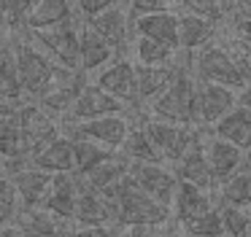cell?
Returning <instances> with one entry per match:
<instances>
[{
  "label": "cell",
  "mask_w": 251,
  "mask_h": 237,
  "mask_svg": "<svg viewBox=\"0 0 251 237\" xmlns=\"http://www.w3.org/2000/svg\"><path fill=\"white\" fill-rule=\"evenodd\" d=\"M108 202L114 205V224L116 226H127V229H154V226H165L170 221V210L157 205L154 199H149L141 189L132 186L127 175L114 189Z\"/></svg>",
  "instance_id": "6da1fadb"
},
{
  "label": "cell",
  "mask_w": 251,
  "mask_h": 237,
  "mask_svg": "<svg viewBox=\"0 0 251 237\" xmlns=\"http://www.w3.org/2000/svg\"><path fill=\"white\" fill-rule=\"evenodd\" d=\"M11 51H14V65H17V78H19V86H22V95L33 97V102L44 92H49L65 73H73V70H62L60 65H54L44 51H38L25 38L11 41Z\"/></svg>",
  "instance_id": "7a4b0ae2"
},
{
  "label": "cell",
  "mask_w": 251,
  "mask_h": 237,
  "mask_svg": "<svg viewBox=\"0 0 251 237\" xmlns=\"http://www.w3.org/2000/svg\"><path fill=\"white\" fill-rule=\"evenodd\" d=\"M195 84L197 81L192 78L189 65H184L173 84L151 102V116L149 118L176 124V127H195Z\"/></svg>",
  "instance_id": "3957f363"
},
{
  "label": "cell",
  "mask_w": 251,
  "mask_h": 237,
  "mask_svg": "<svg viewBox=\"0 0 251 237\" xmlns=\"http://www.w3.org/2000/svg\"><path fill=\"white\" fill-rule=\"evenodd\" d=\"M195 73H197L195 81H200V84H216V86L235 92V95L249 89L246 75L238 70L235 59L229 57V51L222 43H208V46L197 48Z\"/></svg>",
  "instance_id": "277c9868"
},
{
  "label": "cell",
  "mask_w": 251,
  "mask_h": 237,
  "mask_svg": "<svg viewBox=\"0 0 251 237\" xmlns=\"http://www.w3.org/2000/svg\"><path fill=\"white\" fill-rule=\"evenodd\" d=\"M78 14L71 22L54 27V30H44V32H27L30 43L38 51H44L54 65H60L62 70H73L78 73Z\"/></svg>",
  "instance_id": "5b68a950"
},
{
  "label": "cell",
  "mask_w": 251,
  "mask_h": 237,
  "mask_svg": "<svg viewBox=\"0 0 251 237\" xmlns=\"http://www.w3.org/2000/svg\"><path fill=\"white\" fill-rule=\"evenodd\" d=\"M17 129H19V156L30 159L35 156L44 145L60 135V124L51 116H46L35 102H22L17 111Z\"/></svg>",
  "instance_id": "8992f818"
},
{
  "label": "cell",
  "mask_w": 251,
  "mask_h": 237,
  "mask_svg": "<svg viewBox=\"0 0 251 237\" xmlns=\"http://www.w3.org/2000/svg\"><path fill=\"white\" fill-rule=\"evenodd\" d=\"M143 135L149 138V143L157 148V154L162 156L165 162H178L192 145H197L202 140V132L195 127H176V124H165V121H154V118H146L141 124Z\"/></svg>",
  "instance_id": "52a82bcc"
},
{
  "label": "cell",
  "mask_w": 251,
  "mask_h": 237,
  "mask_svg": "<svg viewBox=\"0 0 251 237\" xmlns=\"http://www.w3.org/2000/svg\"><path fill=\"white\" fill-rule=\"evenodd\" d=\"M127 178L149 199H154L157 205L170 210L176 186H178L173 170H168L165 165H127Z\"/></svg>",
  "instance_id": "ba28073f"
},
{
  "label": "cell",
  "mask_w": 251,
  "mask_h": 237,
  "mask_svg": "<svg viewBox=\"0 0 251 237\" xmlns=\"http://www.w3.org/2000/svg\"><path fill=\"white\" fill-rule=\"evenodd\" d=\"M92 86L114 97L116 102L127 108V111H138V97H135V65L130 59H116V62L105 65L98 75H95Z\"/></svg>",
  "instance_id": "9c48e42d"
},
{
  "label": "cell",
  "mask_w": 251,
  "mask_h": 237,
  "mask_svg": "<svg viewBox=\"0 0 251 237\" xmlns=\"http://www.w3.org/2000/svg\"><path fill=\"white\" fill-rule=\"evenodd\" d=\"M68 129H71L68 138H84L108 151H119L122 140L132 129V121L127 113H116V116H103V118H92V121H81V124H68Z\"/></svg>",
  "instance_id": "30bf717a"
},
{
  "label": "cell",
  "mask_w": 251,
  "mask_h": 237,
  "mask_svg": "<svg viewBox=\"0 0 251 237\" xmlns=\"http://www.w3.org/2000/svg\"><path fill=\"white\" fill-rule=\"evenodd\" d=\"M240 97L235 92L224 89L216 84H195V127L200 129V124H216L219 118H224Z\"/></svg>",
  "instance_id": "8fae6325"
},
{
  "label": "cell",
  "mask_w": 251,
  "mask_h": 237,
  "mask_svg": "<svg viewBox=\"0 0 251 237\" xmlns=\"http://www.w3.org/2000/svg\"><path fill=\"white\" fill-rule=\"evenodd\" d=\"M116 113H127V108L122 102H116L114 97H108L105 92H100L98 86L84 84V89L78 92L76 102L71 105L62 124H81V121H92V118H103V116H116Z\"/></svg>",
  "instance_id": "7c38bea8"
},
{
  "label": "cell",
  "mask_w": 251,
  "mask_h": 237,
  "mask_svg": "<svg viewBox=\"0 0 251 237\" xmlns=\"http://www.w3.org/2000/svg\"><path fill=\"white\" fill-rule=\"evenodd\" d=\"M78 194H81V181H78L76 172H60V175H51V189H49V194H46L44 205H41L38 210L49 213L51 218L62 221V224H71Z\"/></svg>",
  "instance_id": "4fadbf2b"
},
{
  "label": "cell",
  "mask_w": 251,
  "mask_h": 237,
  "mask_svg": "<svg viewBox=\"0 0 251 237\" xmlns=\"http://www.w3.org/2000/svg\"><path fill=\"white\" fill-rule=\"evenodd\" d=\"M202 151H205V162H208V170H211L213 186H222L224 181H229L235 172H240L246 167L243 151L219 138H211L208 143H202Z\"/></svg>",
  "instance_id": "5bb4252c"
},
{
  "label": "cell",
  "mask_w": 251,
  "mask_h": 237,
  "mask_svg": "<svg viewBox=\"0 0 251 237\" xmlns=\"http://www.w3.org/2000/svg\"><path fill=\"white\" fill-rule=\"evenodd\" d=\"M84 24L92 27V30L114 48V54H119L122 48L127 46V38H130V27L127 24H130V19H127V8L122 3H114V0H111V5L103 14H98L95 19L84 22Z\"/></svg>",
  "instance_id": "9a60e30c"
},
{
  "label": "cell",
  "mask_w": 251,
  "mask_h": 237,
  "mask_svg": "<svg viewBox=\"0 0 251 237\" xmlns=\"http://www.w3.org/2000/svg\"><path fill=\"white\" fill-rule=\"evenodd\" d=\"M11 181L14 191H17V199L22 205V210H38L44 205L46 194L51 189V175L35 170V167H25V170L14 172V175H6Z\"/></svg>",
  "instance_id": "2e32d148"
},
{
  "label": "cell",
  "mask_w": 251,
  "mask_h": 237,
  "mask_svg": "<svg viewBox=\"0 0 251 237\" xmlns=\"http://www.w3.org/2000/svg\"><path fill=\"white\" fill-rule=\"evenodd\" d=\"M213 138L224 140V143L235 145V148L246 151L251 143V111L246 105V92L240 95L238 105L227 113L224 118H219L213 127Z\"/></svg>",
  "instance_id": "e0dca14e"
},
{
  "label": "cell",
  "mask_w": 251,
  "mask_h": 237,
  "mask_svg": "<svg viewBox=\"0 0 251 237\" xmlns=\"http://www.w3.org/2000/svg\"><path fill=\"white\" fill-rule=\"evenodd\" d=\"M73 16H76V5L68 3V0H35V3H30L25 30L27 32L54 30V27L71 22Z\"/></svg>",
  "instance_id": "ac0fdd59"
},
{
  "label": "cell",
  "mask_w": 251,
  "mask_h": 237,
  "mask_svg": "<svg viewBox=\"0 0 251 237\" xmlns=\"http://www.w3.org/2000/svg\"><path fill=\"white\" fill-rule=\"evenodd\" d=\"M114 57H116L114 48H111L89 24L78 22V68H81V75L95 73V70L100 73L105 65H111Z\"/></svg>",
  "instance_id": "d6986e66"
},
{
  "label": "cell",
  "mask_w": 251,
  "mask_h": 237,
  "mask_svg": "<svg viewBox=\"0 0 251 237\" xmlns=\"http://www.w3.org/2000/svg\"><path fill=\"white\" fill-rule=\"evenodd\" d=\"M189 65V62H186ZM184 68V62H173V65H162V68H135V97L138 105L141 102H154L170 84L176 81L178 70Z\"/></svg>",
  "instance_id": "ffe728a7"
},
{
  "label": "cell",
  "mask_w": 251,
  "mask_h": 237,
  "mask_svg": "<svg viewBox=\"0 0 251 237\" xmlns=\"http://www.w3.org/2000/svg\"><path fill=\"white\" fill-rule=\"evenodd\" d=\"M135 32H138V38L178 48V14L157 11V14L141 16V19H135Z\"/></svg>",
  "instance_id": "44dd1931"
},
{
  "label": "cell",
  "mask_w": 251,
  "mask_h": 237,
  "mask_svg": "<svg viewBox=\"0 0 251 237\" xmlns=\"http://www.w3.org/2000/svg\"><path fill=\"white\" fill-rule=\"evenodd\" d=\"M176 181L186 183V186H195L200 191H211L213 189V178L211 170H208V162H205V151H202V140L197 145H192L178 162H176Z\"/></svg>",
  "instance_id": "7402d4cb"
},
{
  "label": "cell",
  "mask_w": 251,
  "mask_h": 237,
  "mask_svg": "<svg viewBox=\"0 0 251 237\" xmlns=\"http://www.w3.org/2000/svg\"><path fill=\"white\" fill-rule=\"evenodd\" d=\"M30 167L46 172V175H60V172H73V148L68 135H57L49 145L27 159Z\"/></svg>",
  "instance_id": "603a6c76"
},
{
  "label": "cell",
  "mask_w": 251,
  "mask_h": 237,
  "mask_svg": "<svg viewBox=\"0 0 251 237\" xmlns=\"http://www.w3.org/2000/svg\"><path fill=\"white\" fill-rule=\"evenodd\" d=\"M125 175H127V162L122 159L119 154H114L108 162L98 165L92 172L81 175L78 181H81V189H87V191H95V194H100V197L111 199L114 189L125 181Z\"/></svg>",
  "instance_id": "cb8c5ba5"
},
{
  "label": "cell",
  "mask_w": 251,
  "mask_h": 237,
  "mask_svg": "<svg viewBox=\"0 0 251 237\" xmlns=\"http://www.w3.org/2000/svg\"><path fill=\"white\" fill-rule=\"evenodd\" d=\"M73 221H76V226H108L111 229L114 205L100 194L81 189V194L76 197V208H73Z\"/></svg>",
  "instance_id": "d4e9b609"
},
{
  "label": "cell",
  "mask_w": 251,
  "mask_h": 237,
  "mask_svg": "<svg viewBox=\"0 0 251 237\" xmlns=\"http://www.w3.org/2000/svg\"><path fill=\"white\" fill-rule=\"evenodd\" d=\"M170 205H173L176 221H178V226H181V224H186V221H195V218H200V215L211 213L213 210V197L205 194V191H200V189H195V186L178 183Z\"/></svg>",
  "instance_id": "484cf974"
},
{
  "label": "cell",
  "mask_w": 251,
  "mask_h": 237,
  "mask_svg": "<svg viewBox=\"0 0 251 237\" xmlns=\"http://www.w3.org/2000/svg\"><path fill=\"white\" fill-rule=\"evenodd\" d=\"M14 229L27 237H68L71 224L51 218L44 210H22L14 215Z\"/></svg>",
  "instance_id": "4316f807"
},
{
  "label": "cell",
  "mask_w": 251,
  "mask_h": 237,
  "mask_svg": "<svg viewBox=\"0 0 251 237\" xmlns=\"http://www.w3.org/2000/svg\"><path fill=\"white\" fill-rule=\"evenodd\" d=\"M116 154H119L127 165H165V159L157 154V148L149 143V138L143 135L141 127H132L130 132H127V138L122 140Z\"/></svg>",
  "instance_id": "83f0119b"
},
{
  "label": "cell",
  "mask_w": 251,
  "mask_h": 237,
  "mask_svg": "<svg viewBox=\"0 0 251 237\" xmlns=\"http://www.w3.org/2000/svg\"><path fill=\"white\" fill-rule=\"evenodd\" d=\"M213 35H216V27L213 24L186 14V11L178 16V48H186V54L208 46Z\"/></svg>",
  "instance_id": "f1b7e54d"
},
{
  "label": "cell",
  "mask_w": 251,
  "mask_h": 237,
  "mask_svg": "<svg viewBox=\"0 0 251 237\" xmlns=\"http://www.w3.org/2000/svg\"><path fill=\"white\" fill-rule=\"evenodd\" d=\"M71 148H73V172L78 178L92 172L98 165L108 162L116 151H108L103 145L92 143V140H84V138H71Z\"/></svg>",
  "instance_id": "f546056e"
},
{
  "label": "cell",
  "mask_w": 251,
  "mask_h": 237,
  "mask_svg": "<svg viewBox=\"0 0 251 237\" xmlns=\"http://www.w3.org/2000/svg\"><path fill=\"white\" fill-rule=\"evenodd\" d=\"M222 191H219V202L227 205V208H238V210H249L251 205V178H249V170H240L235 172L229 181H224Z\"/></svg>",
  "instance_id": "4dcf8cb0"
},
{
  "label": "cell",
  "mask_w": 251,
  "mask_h": 237,
  "mask_svg": "<svg viewBox=\"0 0 251 237\" xmlns=\"http://www.w3.org/2000/svg\"><path fill=\"white\" fill-rule=\"evenodd\" d=\"M0 100L3 102H22V86L17 78V65H14L11 43L0 48Z\"/></svg>",
  "instance_id": "1f68e13d"
},
{
  "label": "cell",
  "mask_w": 251,
  "mask_h": 237,
  "mask_svg": "<svg viewBox=\"0 0 251 237\" xmlns=\"http://www.w3.org/2000/svg\"><path fill=\"white\" fill-rule=\"evenodd\" d=\"M176 51L178 48L162 46V43L146 41V38H138L135 41V57L143 68H162V65H173L176 62Z\"/></svg>",
  "instance_id": "d6a6232c"
},
{
  "label": "cell",
  "mask_w": 251,
  "mask_h": 237,
  "mask_svg": "<svg viewBox=\"0 0 251 237\" xmlns=\"http://www.w3.org/2000/svg\"><path fill=\"white\" fill-rule=\"evenodd\" d=\"M178 8L202 22H208L213 27L227 19V3H216V0H189V3H181Z\"/></svg>",
  "instance_id": "836d02e7"
},
{
  "label": "cell",
  "mask_w": 251,
  "mask_h": 237,
  "mask_svg": "<svg viewBox=\"0 0 251 237\" xmlns=\"http://www.w3.org/2000/svg\"><path fill=\"white\" fill-rule=\"evenodd\" d=\"M19 156V129H17V113L0 118V162H14Z\"/></svg>",
  "instance_id": "e575fe53"
},
{
  "label": "cell",
  "mask_w": 251,
  "mask_h": 237,
  "mask_svg": "<svg viewBox=\"0 0 251 237\" xmlns=\"http://www.w3.org/2000/svg\"><path fill=\"white\" fill-rule=\"evenodd\" d=\"M181 232H184L186 237H224L222 218H219V210L216 208H213L211 213L200 215V218L181 224Z\"/></svg>",
  "instance_id": "d590c367"
},
{
  "label": "cell",
  "mask_w": 251,
  "mask_h": 237,
  "mask_svg": "<svg viewBox=\"0 0 251 237\" xmlns=\"http://www.w3.org/2000/svg\"><path fill=\"white\" fill-rule=\"evenodd\" d=\"M216 210L222 218L224 237H249V210L227 208V205H219Z\"/></svg>",
  "instance_id": "8d00e7d4"
},
{
  "label": "cell",
  "mask_w": 251,
  "mask_h": 237,
  "mask_svg": "<svg viewBox=\"0 0 251 237\" xmlns=\"http://www.w3.org/2000/svg\"><path fill=\"white\" fill-rule=\"evenodd\" d=\"M178 3H162V0H132V3H127V19L135 22L141 19V16H149V14H157V11H170L176 8Z\"/></svg>",
  "instance_id": "74e56055"
},
{
  "label": "cell",
  "mask_w": 251,
  "mask_h": 237,
  "mask_svg": "<svg viewBox=\"0 0 251 237\" xmlns=\"http://www.w3.org/2000/svg\"><path fill=\"white\" fill-rule=\"evenodd\" d=\"M0 210L6 215H17V210H19V199H17V191H14V186H11V181H8L6 175H0Z\"/></svg>",
  "instance_id": "f35d334b"
},
{
  "label": "cell",
  "mask_w": 251,
  "mask_h": 237,
  "mask_svg": "<svg viewBox=\"0 0 251 237\" xmlns=\"http://www.w3.org/2000/svg\"><path fill=\"white\" fill-rule=\"evenodd\" d=\"M108 226H71L68 229V237H111Z\"/></svg>",
  "instance_id": "ab89813d"
},
{
  "label": "cell",
  "mask_w": 251,
  "mask_h": 237,
  "mask_svg": "<svg viewBox=\"0 0 251 237\" xmlns=\"http://www.w3.org/2000/svg\"><path fill=\"white\" fill-rule=\"evenodd\" d=\"M127 237H170V235H162L159 226H154V229H130Z\"/></svg>",
  "instance_id": "60d3db41"
},
{
  "label": "cell",
  "mask_w": 251,
  "mask_h": 237,
  "mask_svg": "<svg viewBox=\"0 0 251 237\" xmlns=\"http://www.w3.org/2000/svg\"><path fill=\"white\" fill-rule=\"evenodd\" d=\"M22 108V102H3L0 100V118H6V116H14V113Z\"/></svg>",
  "instance_id": "b9f144b4"
},
{
  "label": "cell",
  "mask_w": 251,
  "mask_h": 237,
  "mask_svg": "<svg viewBox=\"0 0 251 237\" xmlns=\"http://www.w3.org/2000/svg\"><path fill=\"white\" fill-rule=\"evenodd\" d=\"M0 237H17V229L14 226H0Z\"/></svg>",
  "instance_id": "7bdbcfd3"
},
{
  "label": "cell",
  "mask_w": 251,
  "mask_h": 237,
  "mask_svg": "<svg viewBox=\"0 0 251 237\" xmlns=\"http://www.w3.org/2000/svg\"><path fill=\"white\" fill-rule=\"evenodd\" d=\"M8 221H11V215H6L3 210H0V226H8Z\"/></svg>",
  "instance_id": "ee69618b"
},
{
  "label": "cell",
  "mask_w": 251,
  "mask_h": 237,
  "mask_svg": "<svg viewBox=\"0 0 251 237\" xmlns=\"http://www.w3.org/2000/svg\"><path fill=\"white\" fill-rule=\"evenodd\" d=\"M111 237H127V235H119V232H111Z\"/></svg>",
  "instance_id": "f6af8a7d"
},
{
  "label": "cell",
  "mask_w": 251,
  "mask_h": 237,
  "mask_svg": "<svg viewBox=\"0 0 251 237\" xmlns=\"http://www.w3.org/2000/svg\"><path fill=\"white\" fill-rule=\"evenodd\" d=\"M17 237H27V235H19V232H17Z\"/></svg>",
  "instance_id": "bcb514c9"
},
{
  "label": "cell",
  "mask_w": 251,
  "mask_h": 237,
  "mask_svg": "<svg viewBox=\"0 0 251 237\" xmlns=\"http://www.w3.org/2000/svg\"><path fill=\"white\" fill-rule=\"evenodd\" d=\"M0 172H3V162H0Z\"/></svg>",
  "instance_id": "7dc6e473"
}]
</instances>
